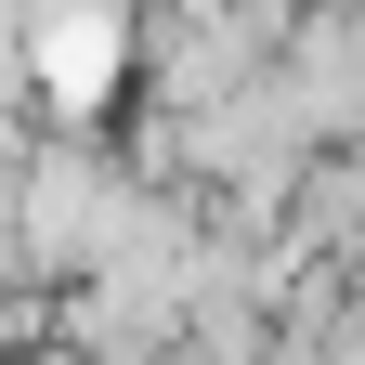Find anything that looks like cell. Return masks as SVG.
Wrapping results in <instances>:
<instances>
[{
    "mask_svg": "<svg viewBox=\"0 0 365 365\" xmlns=\"http://www.w3.org/2000/svg\"><path fill=\"white\" fill-rule=\"evenodd\" d=\"M118 78V0H53L39 14V91L53 105H105Z\"/></svg>",
    "mask_w": 365,
    "mask_h": 365,
    "instance_id": "1",
    "label": "cell"
},
{
    "mask_svg": "<svg viewBox=\"0 0 365 365\" xmlns=\"http://www.w3.org/2000/svg\"><path fill=\"white\" fill-rule=\"evenodd\" d=\"M170 14H222V0H170Z\"/></svg>",
    "mask_w": 365,
    "mask_h": 365,
    "instance_id": "2",
    "label": "cell"
}]
</instances>
